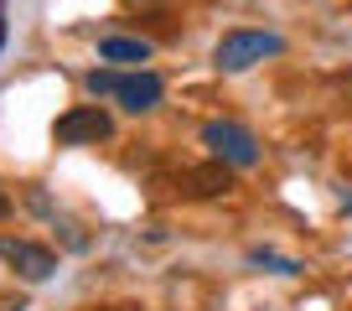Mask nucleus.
Masks as SVG:
<instances>
[{"label":"nucleus","instance_id":"obj_1","mask_svg":"<svg viewBox=\"0 0 352 311\" xmlns=\"http://www.w3.org/2000/svg\"><path fill=\"white\" fill-rule=\"evenodd\" d=\"M275 52H280V36H270V32H228L218 42V52H212V63L223 73H243V67L264 63V57H275Z\"/></svg>","mask_w":352,"mask_h":311},{"label":"nucleus","instance_id":"obj_2","mask_svg":"<svg viewBox=\"0 0 352 311\" xmlns=\"http://www.w3.org/2000/svg\"><path fill=\"white\" fill-rule=\"evenodd\" d=\"M202 145H208L218 161H228V167H254V161H259V145H254V135L243 130V125H233V120L202 125Z\"/></svg>","mask_w":352,"mask_h":311},{"label":"nucleus","instance_id":"obj_3","mask_svg":"<svg viewBox=\"0 0 352 311\" xmlns=\"http://www.w3.org/2000/svg\"><path fill=\"white\" fill-rule=\"evenodd\" d=\"M52 135H57V145H99V140L114 135V120L99 109V104H88V109H67Z\"/></svg>","mask_w":352,"mask_h":311},{"label":"nucleus","instance_id":"obj_4","mask_svg":"<svg viewBox=\"0 0 352 311\" xmlns=\"http://www.w3.org/2000/svg\"><path fill=\"white\" fill-rule=\"evenodd\" d=\"M0 259H6L16 275H26V280H47V275L57 270L52 249L32 244V239H0Z\"/></svg>","mask_w":352,"mask_h":311},{"label":"nucleus","instance_id":"obj_5","mask_svg":"<svg viewBox=\"0 0 352 311\" xmlns=\"http://www.w3.org/2000/svg\"><path fill=\"white\" fill-rule=\"evenodd\" d=\"M114 99H120L130 114H145V109H155V104H161V78H155V73L120 78V94H114Z\"/></svg>","mask_w":352,"mask_h":311},{"label":"nucleus","instance_id":"obj_6","mask_svg":"<svg viewBox=\"0 0 352 311\" xmlns=\"http://www.w3.org/2000/svg\"><path fill=\"white\" fill-rule=\"evenodd\" d=\"M228 161H208V167H192L182 171V192L187 197H218V192H228Z\"/></svg>","mask_w":352,"mask_h":311},{"label":"nucleus","instance_id":"obj_7","mask_svg":"<svg viewBox=\"0 0 352 311\" xmlns=\"http://www.w3.org/2000/svg\"><path fill=\"white\" fill-rule=\"evenodd\" d=\"M99 57L104 63H145V57H151V42H140V36H104Z\"/></svg>","mask_w":352,"mask_h":311},{"label":"nucleus","instance_id":"obj_8","mask_svg":"<svg viewBox=\"0 0 352 311\" xmlns=\"http://www.w3.org/2000/svg\"><path fill=\"white\" fill-rule=\"evenodd\" d=\"M254 265H264V270H275V275H300V265L296 259H280V255H264V249H254Z\"/></svg>","mask_w":352,"mask_h":311},{"label":"nucleus","instance_id":"obj_9","mask_svg":"<svg viewBox=\"0 0 352 311\" xmlns=\"http://www.w3.org/2000/svg\"><path fill=\"white\" fill-rule=\"evenodd\" d=\"M83 83H88V94H99V99H104V94H120V78L104 73V67H99V73H88Z\"/></svg>","mask_w":352,"mask_h":311},{"label":"nucleus","instance_id":"obj_10","mask_svg":"<svg viewBox=\"0 0 352 311\" xmlns=\"http://www.w3.org/2000/svg\"><path fill=\"white\" fill-rule=\"evenodd\" d=\"M0 47H6V0H0Z\"/></svg>","mask_w":352,"mask_h":311},{"label":"nucleus","instance_id":"obj_11","mask_svg":"<svg viewBox=\"0 0 352 311\" xmlns=\"http://www.w3.org/2000/svg\"><path fill=\"white\" fill-rule=\"evenodd\" d=\"M6 213H11V197H6V192H0V218H6Z\"/></svg>","mask_w":352,"mask_h":311},{"label":"nucleus","instance_id":"obj_12","mask_svg":"<svg viewBox=\"0 0 352 311\" xmlns=\"http://www.w3.org/2000/svg\"><path fill=\"white\" fill-rule=\"evenodd\" d=\"M347 213H352V197H347Z\"/></svg>","mask_w":352,"mask_h":311}]
</instances>
